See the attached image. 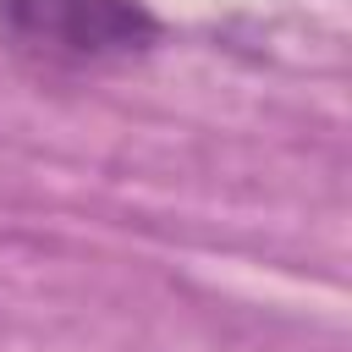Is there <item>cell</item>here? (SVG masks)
<instances>
[{"label":"cell","instance_id":"obj_1","mask_svg":"<svg viewBox=\"0 0 352 352\" xmlns=\"http://www.w3.org/2000/svg\"><path fill=\"white\" fill-rule=\"evenodd\" d=\"M148 0H0V50L38 72H104L160 50Z\"/></svg>","mask_w":352,"mask_h":352}]
</instances>
